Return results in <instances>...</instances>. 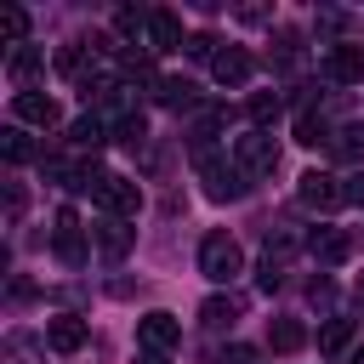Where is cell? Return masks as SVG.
Segmentation results:
<instances>
[{"label": "cell", "mask_w": 364, "mask_h": 364, "mask_svg": "<svg viewBox=\"0 0 364 364\" xmlns=\"http://www.w3.org/2000/svg\"><path fill=\"white\" fill-rule=\"evenodd\" d=\"M301 341H307V330H301L296 318H273V330H267V347H273V353H296Z\"/></svg>", "instance_id": "cell-21"}, {"label": "cell", "mask_w": 364, "mask_h": 364, "mask_svg": "<svg viewBox=\"0 0 364 364\" xmlns=\"http://www.w3.org/2000/svg\"><path fill=\"white\" fill-rule=\"evenodd\" d=\"M347 341H353V318H330V324L318 330V347H324V353H341Z\"/></svg>", "instance_id": "cell-25"}, {"label": "cell", "mask_w": 364, "mask_h": 364, "mask_svg": "<svg viewBox=\"0 0 364 364\" xmlns=\"http://www.w3.org/2000/svg\"><path fill=\"white\" fill-rule=\"evenodd\" d=\"M91 239H97V250H102L108 262H119V256L131 250V228H125V216H102V222L91 228Z\"/></svg>", "instance_id": "cell-13"}, {"label": "cell", "mask_w": 364, "mask_h": 364, "mask_svg": "<svg viewBox=\"0 0 364 364\" xmlns=\"http://www.w3.org/2000/svg\"><path fill=\"white\" fill-rule=\"evenodd\" d=\"M136 341H142V353H165L171 358V347L182 341V324L171 313H142L136 318Z\"/></svg>", "instance_id": "cell-8"}, {"label": "cell", "mask_w": 364, "mask_h": 364, "mask_svg": "<svg viewBox=\"0 0 364 364\" xmlns=\"http://www.w3.org/2000/svg\"><path fill=\"white\" fill-rule=\"evenodd\" d=\"M273 46H279V51H273V57H279V63H284V68H290V63H296V57H301V34H296V28H279V34H273Z\"/></svg>", "instance_id": "cell-26"}, {"label": "cell", "mask_w": 364, "mask_h": 364, "mask_svg": "<svg viewBox=\"0 0 364 364\" xmlns=\"http://www.w3.org/2000/svg\"><path fill=\"white\" fill-rule=\"evenodd\" d=\"M341 159H364V119H347V125H336V142H330Z\"/></svg>", "instance_id": "cell-22"}, {"label": "cell", "mask_w": 364, "mask_h": 364, "mask_svg": "<svg viewBox=\"0 0 364 364\" xmlns=\"http://www.w3.org/2000/svg\"><path fill=\"white\" fill-rule=\"evenodd\" d=\"M250 68H256V63H250V51H245V46H222V51L210 57L216 85H245V80H250Z\"/></svg>", "instance_id": "cell-12"}, {"label": "cell", "mask_w": 364, "mask_h": 364, "mask_svg": "<svg viewBox=\"0 0 364 364\" xmlns=\"http://www.w3.org/2000/svg\"><path fill=\"white\" fill-rule=\"evenodd\" d=\"M108 216H136V205H142V193H136V182H125V176H114V171H102V165H91L85 159V182H80Z\"/></svg>", "instance_id": "cell-1"}, {"label": "cell", "mask_w": 364, "mask_h": 364, "mask_svg": "<svg viewBox=\"0 0 364 364\" xmlns=\"http://www.w3.org/2000/svg\"><path fill=\"white\" fill-rule=\"evenodd\" d=\"M233 165L256 182V176H273L279 171V142H273V131H245V136H233Z\"/></svg>", "instance_id": "cell-5"}, {"label": "cell", "mask_w": 364, "mask_h": 364, "mask_svg": "<svg viewBox=\"0 0 364 364\" xmlns=\"http://www.w3.org/2000/svg\"><path fill=\"white\" fill-rule=\"evenodd\" d=\"M68 142H74V148H102V142H108V125H102L97 114H80V119L68 125Z\"/></svg>", "instance_id": "cell-20"}, {"label": "cell", "mask_w": 364, "mask_h": 364, "mask_svg": "<svg viewBox=\"0 0 364 364\" xmlns=\"http://www.w3.org/2000/svg\"><path fill=\"white\" fill-rule=\"evenodd\" d=\"M307 250L324 262V267H336V262H347V250H353V239L341 233V228H313L307 233Z\"/></svg>", "instance_id": "cell-14"}, {"label": "cell", "mask_w": 364, "mask_h": 364, "mask_svg": "<svg viewBox=\"0 0 364 364\" xmlns=\"http://www.w3.org/2000/svg\"><path fill=\"white\" fill-rule=\"evenodd\" d=\"M210 364H256V353L250 347H222V353H210Z\"/></svg>", "instance_id": "cell-28"}, {"label": "cell", "mask_w": 364, "mask_h": 364, "mask_svg": "<svg viewBox=\"0 0 364 364\" xmlns=\"http://www.w3.org/2000/svg\"><path fill=\"white\" fill-rule=\"evenodd\" d=\"M188 40H182V23H176V11H148V40H142V51H182Z\"/></svg>", "instance_id": "cell-11"}, {"label": "cell", "mask_w": 364, "mask_h": 364, "mask_svg": "<svg viewBox=\"0 0 364 364\" xmlns=\"http://www.w3.org/2000/svg\"><path fill=\"white\" fill-rule=\"evenodd\" d=\"M182 51H188V57H199V63H210L222 46H216V34H188V46H182Z\"/></svg>", "instance_id": "cell-27"}, {"label": "cell", "mask_w": 364, "mask_h": 364, "mask_svg": "<svg viewBox=\"0 0 364 364\" xmlns=\"http://www.w3.org/2000/svg\"><path fill=\"white\" fill-rule=\"evenodd\" d=\"M279 108H284V102H279V91H256V97H250V125H256V131H267V125L279 119Z\"/></svg>", "instance_id": "cell-23"}, {"label": "cell", "mask_w": 364, "mask_h": 364, "mask_svg": "<svg viewBox=\"0 0 364 364\" xmlns=\"http://www.w3.org/2000/svg\"><path fill=\"white\" fill-rule=\"evenodd\" d=\"M11 114H17L23 125H40V131H51V125L63 119V114H57V102H51L46 91H17V97H11Z\"/></svg>", "instance_id": "cell-9"}, {"label": "cell", "mask_w": 364, "mask_h": 364, "mask_svg": "<svg viewBox=\"0 0 364 364\" xmlns=\"http://www.w3.org/2000/svg\"><path fill=\"white\" fill-rule=\"evenodd\" d=\"M0 364H46V341L28 336V330H11L0 341Z\"/></svg>", "instance_id": "cell-15"}, {"label": "cell", "mask_w": 364, "mask_h": 364, "mask_svg": "<svg viewBox=\"0 0 364 364\" xmlns=\"http://www.w3.org/2000/svg\"><path fill=\"white\" fill-rule=\"evenodd\" d=\"M51 256L63 267H85L91 262V228L74 216V210H57L51 216Z\"/></svg>", "instance_id": "cell-4"}, {"label": "cell", "mask_w": 364, "mask_h": 364, "mask_svg": "<svg viewBox=\"0 0 364 364\" xmlns=\"http://www.w3.org/2000/svg\"><path fill=\"white\" fill-rule=\"evenodd\" d=\"M40 68H46V57H40L34 46H17V51H11V63H6V74H11V80H17L23 91H28V80H34Z\"/></svg>", "instance_id": "cell-19"}, {"label": "cell", "mask_w": 364, "mask_h": 364, "mask_svg": "<svg viewBox=\"0 0 364 364\" xmlns=\"http://www.w3.org/2000/svg\"><path fill=\"white\" fill-rule=\"evenodd\" d=\"M199 182H205V199H216V205L245 199V188H250V176L228 154H199Z\"/></svg>", "instance_id": "cell-3"}, {"label": "cell", "mask_w": 364, "mask_h": 364, "mask_svg": "<svg viewBox=\"0 0 364 364\" xmlns=\"http://www.w3.org/2000/svg\"><path fill=\"white\" fill-rule=\"evenodd\" d=\"M239 313H245V307H239V296H210V301L199 307V324H205V330H233V324H239Z\"/></svg>", "instance_id": "cell-17"}, {"label": "cell", "mask_w": 364, "mask_h": 364, "mask_svg": "<svg viewBox=\"0 0 364 364\" xmlns=\"http://www.w3.org/2000/svg\"><path fill=\"white\" fill-rule=\"evenodd\" d=\"M347 205H364V171L347 176Z\"/></svg>", "instance_id": "cell-29"}, {"label": "cell", "mask_w": 364, "mask_h": 364, "mask_svg": "<svg viewBox=\"0 0 364 364\" xmlns=\"http://www.w3.org/2000/svg\"><path fill=\"white\" fill-rule=\"evenodd\" d=\"M347 364H364V347H353V353H347Z\"/></svg>", "instance_id": "cell-32"}, {"label": "cell", "mask_w": 364, "mask_h": 364, "mask_svg": "<svg viewBox=\"0 0 364 364\" xmlns=\"http://www.w3.org/2000/svg\"><path fill=\"white\" fill-rule=\"evenodd\" d=\"M136 364H171V358H165V353H142Z\"/></svg>", "instance_id": "cell-30"}, {"label": "cell", "mask_w": 364, "mask_h": 364, "mask_svg": "<svg viewBox=\"0 0 364 364\" xmlns=\"http://www.w3.org/2000/svg\"><path fill=\"white\" fill-rule=\"evenodd\" d=\"M353 301H358V313H364V279H358V284H353Z\"/></svg>", "instance_id": "cell-31"}, {"label": "cell", "mask_w": 364, "mask_h": 364, "mask_svg": "<svg viewBox=\"0 0 364 364\" xmlns=\"http://www.w3.org/2000/svg\"><path fill=\"white\" fill-rule=\"evenodd\" d=\"M23 34H28V11L23 6H6L0 11V40L6 46H23Z\"/></svg>", "instance_id": "cell-24"}, {"label": "cell", "mask_w": 364, "mask_h": 364, "mask_svg": "<svg viewBox=\"0 0 364 364\" xmlns=\"http://www.w3.org/2000/svg\"><path fill=\"white\" fill-rule=\"evenodd\" d=\"M199 273H205L210 284H233V279L245 273L239 239H233V233H205V239H199Z\"/></svg>", "instance_id": "cell-2"}, {"label": "cell", "mask_w": 364, "mask_h": 364, "mask_svg": "<svg viewBox=\"0 0 364 364\" xmlns=\"http://www.w3.org/2000/svg\"><path fill=\"white\" fill-rule=\"evenodd\" d=\"M296 142H301V148H330V142H336V125H330L318 108H301V119H296Z\"/></svg>", "instance_id": "cell-16"}, {"label": "cell", "mask_w": 364, "mask_h": 364, "mask_svg": "<svg viewBox=\"0 0 364 364\" xmlns=\"http://www.w3.org/2000/svg\"><path fill=\"white\" fill-rule=\"evenodd\" d=\"M318 74L330 85H364V46H330L324 63H318Z\"/></svg>", "instance_id": "cell-7"}, {"label": "cell", "mask_w": 364, "mask_h": 364, "mask_svg": "<svg viewBox=\"0 0 364 364\" xmlns=\"http://www.w3.org/2000/svg\"><path fill=\"white\" fill-rule=\"evenodd\" d=\"M0 154H6V165H28L40 148H34V136H28L23 125H6V131H0Z\"/></svg>", "instance_id": "cell-18"}, {"label": "cell", "mask_w": 364, "mask_h": 364, "mask_svg": "<svg viewBox=\"0 0 364 364\" xmlns=\"http://www.w3.org/2000/svg\"><path fill=\"white\" fill-rule=\"evenodd\" d=\"M296 199H301L307 210L330 216L336 205H347V182H341V176H330V171H307V176L296 182Z\"/></svg>", "instance_id": "cell-6"}, {"label": "cell", "mask_w": 364, "mask_h": 364, "mask_svg": "<svg viewBox=\"0 0 364 364\" xmlns=\"http://www.w3.org/2000/svg\"><path fill=\"white\" fill-rule=\"evenodd\" d=\"M46 347H51V353H80V347H85V318H80V313L46 318Z\"/></svg>", "instance_id": "cell-10"}]
</instances>
